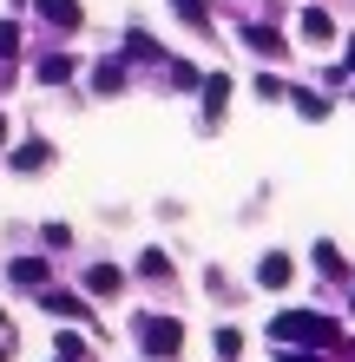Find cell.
<instances>
[{
  "label": "cell",
  "mask_w": 355,
  "mask_h": 362,
  "mask_svg": "<svg viewBox=\"0 0 355 362\" xmlns=\"http://www.w3.org/2000/svg\"><path fill=\"white\" fill-rule=\"evenodd\" d=\"M47 158H53V145H47V139H33V145H13V172H40Z\"/></svg>",
  "instance_id": "cell-6"
},
{
  "label": "cell",
  "mask_w": 355,
  "mask_h": 362,
  "mask_svg": "<svg viewBox=\"0 0 355 362\" xmlns=\"http://www.w3.org/2000/svg\"><path fill=\"white\" fill-rule=\"evenodd\" d=\"M316 270H323V276H342V257H336L329 244H316Z\"/></svg>",
  "instance_id": "cell-20"
},
{
  "label": "cell",
  "mask_w": 355,
  "mask_h": 362,
  "mask_svg": "<svg viewBox=\"0 0 355 362\" xmlns=\"http://www.w3.org/2000/svg\"><path fill=\"white\" fill-rule=\"evenodd\" d=\"M289 105H296L303 119H329V99H323V93H309V86H289Z\"/></svg>",
  "instance_id": "cell-8"
},
{
  "label": "cell",
  "mask_w": 355,
  "mask_h": 362,
  "mask_svg": "<svg viewBox=\"0 0 355 362\" xmlns=\"http://www.w3.org/2000/svg\"><path fill=\"white\" fill-rule=\"evenodd\" d=\"M257 276H263L270 290H283V284H289V257H283V250H270V257L257 264Z\"/></svg>",
  "instance_id": "cell-9"
},
{
  "label": "cell",
  "mask_w": 355,
  "mask_h": 362,
  "mask_svg": "<svg viewBox=\"0 0 355 362\" xmlns=\"http://www.w3.org/2000/svg\"><path fill=\"white\" fill-rule=\"evenodd\" d=\"M125 86V59H99L92 66V93H119Z\"/></svg>",
  "instance_id": "cell-7"
},
{
  "label": "cell",
  "mask_w": 355,
  "mask_h": 362,
  "mask_svg": "<svg viewBox=\"0 0 355 362\" xmlns=\"http://www.w3.org/2000/svg\"><path fill=\"white\" fill-rule=\"evenodd\" d=\"M277 362H316V356H277Z\"/></svg>",
  "instance_id": "cell-22"
},
{
  "label": "cell",
  "mask_w": 355,
  "mask_h": 362,
  "mask_svg": "<svg viewBox=\"0 0 355 362\" xmlns=\"http://www.w3.org/2000/svg\"><path fill=\"white\" fill-rule=\"evenodd\" d=\"M7 276H13V284H27V290H33V284H47V264H40V257H20V264H13Z\"/></svg>",
  "instance_id": "cell-13"
},
{
  "label": "cell",
  "mask_w": 355,
  "mask_h": 362,
  "mask_svg": "<svg viewBox=\"0 0 355 362\" xmlns=\"http://www.w3.org/2000/svg\"><path fill=\"white\" fill-rule=\"evenodd\" d=\"M217 356L237 362V356H243V336H237V329H217Z\"/></svg>",
  "instance_id": "cell-17"
},
{
  "label": "cell",
  "mask_w": 355,
  "mask_h": 362,
  "mask_svg": "<svg viewBox=\"0 0 355 362\" xmlns=\"http://www.w3.org/2000/svg\"><path fill=\"white\" fill-rule=\"evenodd\" d=\"M257 99H289V79H277V73H257Z\"/></svg>",
  "instance_id": "cell-16"
},
{
  "label": "cell",
  "mask_w": 355,
  "mask_h": 362,
  "mask_svg": "<svg viewBox=\"0 0 355 362\" xmlns=\"http://www.w3.org/2000/svg\"><path fill=\"white\" fill-rule=\"evenodd\" d=\"M138 270H145V276H164V270H172V257H164V250H145Z\"/></svg>",
  "instance_id": "cell-19"
},
{
  "label": "cell",
  "mask_w": 355,
  "mask_h": 362,
  "mask_svg": "<svg viewBox=\"0 0 355 362\" xmlns=\"http://www.w3.org/2000/svg\"><path fill=\"white\" fill-rule=\"evenodd\" d=\"M349 66H355V40H349Z\"/></svg>",
  "instance_id": "cell-23"
},
{
  "label": "cell",
  "mask_w": 355,
  "mask_h": 362,
  "mask_svg": "<svg viewBox=\"0 0 355 362\" xmlns=\"http://www.w3.org/2000/svg\"><path fill=\"white\" fill-rule=\"evenodd\" d=\"M47 20H59V27H79V0H33Z\"/></svg>",
  "instance_id": "cell-11"
},
{
  "label": "cell",
  "mask_w": 355,
  "mask_h": 362,
  "mask_svg": "<svg viewBox=\"0 0 355 362\" xmlns=\"http://www.w3.org/2000/svg\"><path fill=\"white\" fill-rule=\"evenodd\" d=\"M138 343H145V356H178L184 323H172V316H145V323H138Z\"/></svg>",
  "instance_id": "cell-2"
},
{
  "label": "cell",
  "mask_w": 355,
  "mask_h": 362,
  "mask_svg": "<svg viewBox=\"0 0 355 362\" xmlns=\"http://www.w3.org/2000/svg\"><path fill=\"white\" fill-rule=\"evenodd\" d=\"M119 284H125V276H119L112 264H92V270H86V290H92V296H112Z\"/></svg>",
  "instance_id": "cell-10"
},
{
  "label": "cell",
  "mask_w": 355,
  "mask_h": 362,
  "mask_svg": "<svg viewBox=\"0 0 355 362\" xmlns=\"http://www.w3.org/2000/svg\"><path fill=\"white\" fill-rule=\"evenodd\" d=\"M40 79H47V86H53V79H73V59L66 53H47V59H40Z\"/></svg>",
  "instance_id": "cell-14"
},
{
  "label": "cell",
  "mask_w": 355,
  "mask_h": 362,
  "mask_svg": "<svg viewBox=\"0 0 355 362\" xmlns=\"http://www.w3.org/2000/svg\"><path fill=\"white\" fill-rule=\"evenodd\" d=\"M53 349H59V356H73V362H86V336H59Z\"/></svg>",
  "instance_id": "cell-21"
},
{
  "label": "cell",
  "mask_w": 355,
  "mask_h": 362,
  "mask_svg": "<svg viewBox=\"0 0 355 362\" xmlns=\"http://www.w3.org/2000/svg\"><path fill=\"white\" fill-rule=\"evenodd\" d=\"M20 53V27H13V20H0V59H13Z\"/></svg>",
  "instance_id": "cell-18"
},
{
  "label": "cell",
  "mask_w": 355,
  "mask_h": 362,
  "mask_svg": "<svg viewBox=\"0 0 355 362\" xmlns=\"http://www.w3.org/2000/svg\"><path fill=\"white\" fill-rule=\"evenodd\" d=\"M243 47L257 53V59H283V33H270V27H250V33H243Z\"/></svg>",
  "instance_id": "cell-5"
},
{
  "label": "cell",
  "mask_w": 355,
  "mask_h": 362,
  "mask_svg": "<svg viewBox=\"0 0 355 362\" xmlns=\"http://www.w3.org/2000/svg\"><path fill=\"white\" fill-rule=\"evenodd\" d=\"M296 33L309 40V47H336V20H329L323 7H303V20H296Z\"/></svg>",
  "instance_id": "cell-3"
},
{
  "label": "cell",
  "mask_w": 355,
  "mask_h": 362,
  "mask_svg": "<svg viewBox=\"0 0 355 362\" xmlns=\"http://www.w3.org/2000/svg\"><path fill=\"white\" fill-rule=\"evenodd\" d=\"M40 310L66 316V323H86V296H66V290H40Z\"/></svg>",
  "instance_id": "cell-4"
},
{
  "label": "cell",
  "mask_w": 355,
  "mask_h": 362,
  "mask_svg": "<svg viewBox=\"0 0 355 362\" xmlns=\"http://www.w3.org/2000/svg\"><path fill=\"white\" fill-rule=\"evenodd\" d=\"M270 336H277V343H336V323L316 316V310H283L277 323H270Z\"/></svg>",
  "instance_id": "cell-1"
},
{
  "label": "cell",
  "mask_w": 355,
  "mask_h": 362,
  "mask_svg": "<svg viewBox=\"0 0 355 362\" xmlns=\"http://www.w3.org/2000/svg\"><path fill=\"white\" fill-rule=\"evenodd\" d=\"M172 7H178V20H191V27L211 20V0H172Z\"/></svg>",
  "instance_id": "cell-15"
},
{
  "label": "cell",
  "mask_w": 355,
  "mask_h": 362,
  "mask_svg": "<svg viewBox=\"0 0 355 362\" xmlns=\"http://www.w3.org/2000/svg\"><path fill=\"white\" fill-rule=\"evenodd\" d=\"M0 139H7V119H0Z\"/></svg>",
  "instance_id": "cell-24"
},
{
  "label": "cell",
  "mask_w": 355,
  "mask_h": 362,
  "mask_svg": "<svg viewBox=\"0 0 355 362\" xmlns=\"http://www.w3.org/2000/svg\"><path fill=\"white\" fill-rule=\"evenodd\" d=\"M224 99H231V79H224V73H211V79H204V112H224Z\"/></svg>",
  "instance_id": "cell-12"
},
{
  "label": "cell",
  "mask_w": 355,
  "mask_h": 362,
  "mask_svg": "<svg viewBox=\"0 0 355 362\" xmlns=\"http://www.w3.org/2000/svg\"><path fill=\"white\" fill-rule=\"evenodd\" d=\"M0 362H7V349H0Z\"/></svg>",
  "instance_id": "cell-25"
}]
</instances>
